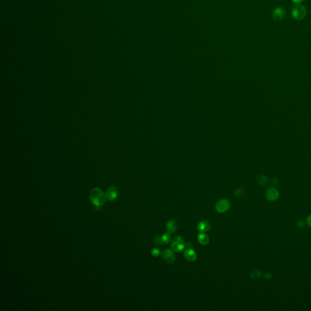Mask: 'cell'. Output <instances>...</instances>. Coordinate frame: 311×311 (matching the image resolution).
Masks as SVG:
<instances>
[{"mask_svg":"<svg viewBox=\"0 0 311 311\" xmlns=\"http://www.w3.org/2000/svg\"><path fill=\"white\" fill-rule=\"evenodd\" d=\"M197 240L198 242L202 245H207L210 241V239L208 236L206 234L201 232L197 236Z\"/></svg>","mask_w":311,"mask_h":311,"instance_id":"7c38bea8","label":"cell"},{"mask_svg":"<svg viewBox=\"0 0 311 311\" xmlns=\"http://www.w3.org/2000/svg\"><path fill=\"white\" fill-rule=\"evenodd\" d=\"M307 14L306 8L301 4L295 5L292 10L293 18L297 20H301L305 18Z\"/></svg>","mask_w":311,"mask_h":311,"instance_id":"7a4b0ae2","label":"cell"},{"mask_svg":"<svg viewBox=\"0 0 311 311\" xmlns=\"http://www.w3.org/2000/svg\"><path fill=\"white\" fill-rule=\"evenodd\" d=\"M161 238H162V241L164 244H167L169 243H170V242L172 240V236H171V234L167 232L166 233L164 234L162 237H161Z\"/></svg>","mask_w":311,"mask_h":311,"instance_id":"4fadbf2b","label":"cell"},{"mask_svg":"<svg viewBox=\"0 0 311 311\" xmlns=\"http://www.w3.org/2000/svg\"><path fill=\"white\" fill-rule=\"evenodd\" d=\"M307 224L308 225L311 227V214H309L307 218Z\"/></svg>","mask_w":311,"mask_h":311,"instance_id":"ac0fdd59","label":"cell"},{"mask_svg":"<svg viewBox=\"0 0 311 311\" xmlns=\"http://www.w3.org/2000/svg\"><path fill=\"white\" fill-rule=\"evenodd\" d=\"M105 195L108 200H109V201H114L117 198L118 196L117 188L114 185L109 187L107 189Z\"/></svg>","mask_w":311,"mask_h":311,"instance_id":"8992f818","label":"cell"},{"mask_svg":"<svg viewBox=\"0 0 311 311\" xmlns=\"http://www.w3.org/2000/svg\"><path fill=\"white\" fill-rule=\"evenodd\" d=\"M266 197L270 201H275L279 198V192L275 188H269L266 192Z\"/></svg>","mask_w":311,"mask_h":311,"instance_id":"ba28073f","label":"cell"},{"mask_svg":"<svg viewBox=\"0 0 311 311\" xmlns=\"http://www.w3.org/2000/svg\"><path fill=\"white\" fill-rule=\"evenodd\" d=\"M186 244L182 237L177 236L173 238L171 244V247L175 252H181L185 248Z\"/></svg>","mask_w":311,"mask_h":311,"instance_id":"3957f363","label":"cell"},{"mask_svg":"<svg viewBox=\"0 0 311 311\" xmlns=\"http://www.w3.org/2000/svg\"><path fill=\"white\" fill-rule=\"evenodd\" d=\"M177 229V225L175 220L171 219L169 221H168L166 224L165 226V230L167 232L172 234L176 232V230Z\"/></svg>","mask_w":311,"mask_h":311,"instance_id":"8fae6325","label":"cell"},{"mask_svg":"<svg viewBox=\"0 0 311 311\" xmlns=\"http://www.w3.org/2000/svg\"><path fill=\"white\" fill-rule=\"evenodd\" d=\"M184 257L187 261L190 262H193L196 260L197 255L194 250L188 248L185 251Z\"/></svg>","mask_w":311,"mask_h":311,"instance_id":"9c48e42d","label":"cell"},{"mask_svg":"<svg viewBox=\"0 0 311 311\" xmlns=\"http://www.w3.org/2000/svg\"><path fill=\"white\" fill-rule=\"evenodd\" d=\"M267 179L266 177L264 176H261V177H260V179L258 180V182L262 185H266V184H267Z\"/></svg>","mask_w":311,"mask_h":311,"instance_id":"2e32d148","label":"cell"},{"mask_svg":"<svg viewBox=\"0 0 311 311\" xmlns=\"http://www.w3.org/2000/svg\"><path fill=\"white\" fill-rule=\"evenodd\" d=\"M89 198L97 210H99L100 208L104 206L107 199L106 195L102 190L97 187L91 190L89 193Z\"/></svg>","mask_w":311,"mask_h":311,"instance_id":"6da1fadb","label":"cell"},{"mask_svg":"<svg viewBox=\"0 0 311 311\" xmlns=\"http://www.w3.org/2000/svg\"><path fill=\"white\" fill-rule=\"evenodd\" d=\"M230 207V203L229 200L222 199L219 200L215 205V209L218 213H225Z\"/></svg>","mask_w":311,"mask_h":311,"instance_id":"277c9868","label":"cell"},{"mask_svg":"<svg viewBox=\"0 0 311 311\" xmlns=\"http://www.w3.org/2000/svg\"><path fill=\"white\" fill-rule=\"evenodd\" d=\"M235 195L239 198H241L242 196H243L244 195V192L242 189H238L236 192H235Z\"/></svg>","mask_w":311,"mask_h":311,"instance_id":"e0dca14e","label":"cell"},{"mask_svg":"<svg viewBox=\"0 0 311 311\" xmlns=\"http://www.w3.org/2000/svg\"><path fill=\"white\" fill-rule=\"evenodd\" d=\"M286 11L281 7H278L273 12L272 17L276 21H281L286 17Z\"/></svg>","mask_w":311,"mask_h":311,"instance_id":"52a82bcc","label":"cell"},{"mask_svg":"<svg viewBox=\"0 0 311 311\" xmlns=\"http://www.w3.org/2000/svg\"><path fill=\"white\" fill-rule=\"evenodd\" d=\"M154 243L157 245H162L164 243L162 241V238H161V237L159 236V235H156L155 237H154Z\"/></svg>","mask_w":311,"mask_h":311,"instance_id":"9a60e30c","label":"cell"},{"mask_svg":"<svg viewBox=\"0 0 311 311\" xmlns=\"http://www.w3.org/2000/svg\"><path fill=\"white\" fill-rule=\"evenodd\" d=\"M151 254L154 257H157V256H159L161 254V252L159 249H158L157 248H153L151 250Z\"/></svg>","mask_w":311,"mask_h":311,"instance_id":"5bb4252c","label":"cell"},{"mask_svg":"<svg viewBox=\"0 0 311 311\" xmlns=\"http://www.w3.org/2000/svg\"><path fill=\"white\" fill-rule=\"evenodd\" d=\"M211 229L210 224L207 221H202L199 222L197 226V229L199 232L204 233L207 232Z\"/></svg>","mask_w":311,"mask_h":311,"instance_id":"30bf717a","label":"cell"},{"mask_svg":"<svg viewBox=\"0 0 311 311\" xmlns=\"http://www.w3.org/2000/svg\"><path fill=\"white\" fill-rule=\"evenodd\" d=\"M294 3H296L297 4H300L303 1V0H292Z\"/></svg>","mask_w":311,"mask_h":311,"instance_id":"d6986e66","label":"cell"},{"mask_svg":"<svg viewBox=\"0 0 311 311\" xmlns=\"http://www.w3.org/2000/svg\"><path fill=\"white\" fill-rule=\"evenodd\" d=\"M162 258L169 263L173 264L176 261V255L173 249L166 248L162 253Z\"/></svg>","mask_w":311,"mask_h":311,"instance_id":"5b68a950","label":"cell"}]
</instances>
